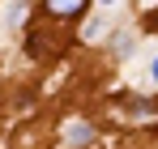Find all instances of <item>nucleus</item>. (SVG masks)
I'll return each instance as SVG.
<instances>
[{"label": "nucleus", "instance_id": "4", "mask_svg": "<svg viewBox=\"0 0 158 149\" xmlns=\"http://www.w3.org/2000/svg\"><path fill=\"white\" fill-rule=\"evenodd\" d=\"M154 30H158V17H154Z\"/></svg>", "mask_w": 158, "mask_h": 149}, {"label": "nucleus", "instance_id": "3", "mask_svg": "<svg viewBox=\"0 0 158 149\" xmlns=\"http://www.w3.org/2000/svg\"><path fill=\"white\" fill-rule=\"evenodd\" d=\"M150 73H154V81H158V60H154V68H150Z\"/></svg>", "mask_w": 158, "mask_h": 149}, {"label": "nucleus", "instance_id": "1", "mask_svg": "<svg viewBox=\"0 0 158 149\" xmlns=\"http://www.w3.org/2000/svg\"><path fill=\"white\" fill-rule=\"evenodd\" d=\"M43 9L56 13V17H77V13H85V4H81V0H47Z\"/></svg>", "mask_w": 158, "mask_h": 149}, {"label": "nucleus", "instance_id": "2", "mask_svg": "<svg viewBox=\"0 0 158 149\" xmlns=\"http://www.w3.org/2000/svg\"><path fill=\"white\" fill-rule=\"evenodd\" d=\"M90 136H94V132H90L85 124H73V128H69V141H73V145H81V141H90Z\"/></svg>", "mask_w": 158, "mask_h": 149}]
</instances>
